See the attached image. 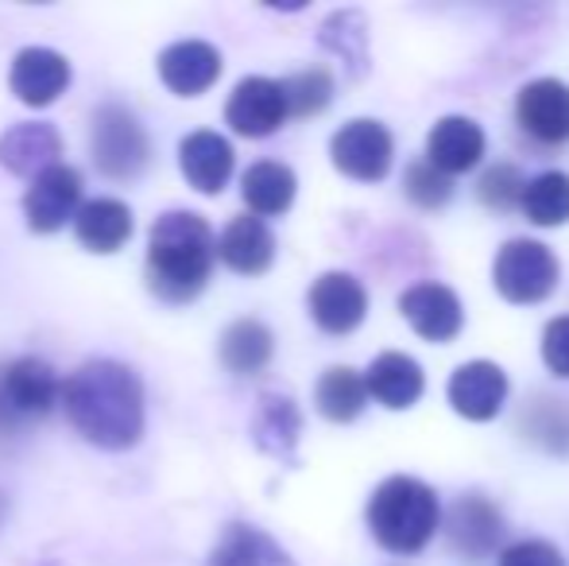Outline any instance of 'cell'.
Returning <instances> with one entry per match:
<instances>
[{
    "mask_svg": "<svg viewBox=\"0 0 569 566\" xmlns=\"http://www.w3.org/2000/svg\"><path fill=\"white\" fill-rule=\"evenodd\" d=\"M322 47L330 54H338L352 75H365L368 67V36H365V16L360 12H333L330 20L322 23Z\"/></svg>",
    "mask_w": 569,
    "mask_h": 566,
    "instance_id": "obj_29",
    "label": "cell"
},
{
    "mask_svg": "<svg viewBox=\"0 0 569 566\" xmlns=\"http://www.w3.org/2000/svg\"><path fill=\"white\" fill-rule=\"evenodd\" d=\"M318 411H322L330 424H352V419L365 411L368 393H365V377L349 365H333V369L322 373L315 388Z\"/></svg>",
    "mask_w": 569,
    "mask_h": 566,
    "instance_id": "obj_27",
    "label": "cell"
},
{
    "mask_svg": "<svg viewBox=\"0 0 569 566\" xmlns=\"http://www.w3.org/2000/svg\"><path fill=\"white\" fill-rule=\"evenodd\" d=\"M442 505L419 477H388L368 500V528L383 552L415 555L435 539Z\"/></svg>",
    "mask_w": 569,
    "mask_h": 566,
    "instance_id": "obj_3",
    "label": "cell"
},
{
    "mask_svg": "<svg viewBox=\"0 0 569 566\" xmlns=\"http://www.w3.org/2000/svg\"><path fill=\"white\" fill-rule=\"evenodd\" d=\"M90 156H93V167H98L106 179H117V182L140 179L151 159L148 129H143L132 109L117 106V101H106V106L93 113V125H90Z\"/></svg>",
    "mask_w": 569,
    "mask_h": 566,
    "instance_id": "obj_4",
    "label": "cell"
},
{
    "mask_svg": "<svg viewBox=\"0 0 569 566\" xmlns=\"http://www.w3.org/2000/svg\"><path fill=\"white\" fill-rule=\"evenodd\" d=\"M82 206V175L70 163H54L36 175L23 195V218L31 234H59L67 221H74Z\"/></svg>",
    "mask_w": 569,
    "mask_h": 566,
    "instance_id": "obj_8",
    "label": "cell"
},
{
    "mask_svg": "<svg viewBox=\"0 0 569 566\" xmlns=\"http://www.w3.org/2000/svg\"><path fill=\"white\" fill-rule=\"evenodd\" d=\"M226 121L232 132L248 140H263L287 121V106H283V90H279L276 78H244L237 82V90L229 93L226 106Z\"/></svg>",
    "mask_w": 569,
    "mask_h": 566,
    "instance_id": "obj_10",
    "label": "cell"
},
{
    "mask_svg": "<svg viewBox=\"0 0 569 566\" xmlns=\"http://www.w3.org/2000/svg\"><path fill=\"white\" fill-rule=\"evenodd\" d=\"M485 159V129L469 117H442L430 129L427 140V163L438 167L442 175H461Z\"/></svg>",
    "mask_w": 569,
    "mask_h": 566,
    "instance_id": "obj_18",
    "label": "cell"
},
{
    "mask_svg": "<svg viewBox=\"0 0 569 566\" xmlns=\"http://www.w3.org/2000/svg\"><path fill=\"white\" fill-rule=\"evenodd\" d=\"M74 234L90 252H117L132 237V210L120 198H90L78 206Z\"/></svg>",
    "mask_w": 569,
    "mask_h": 566,
    "instance_id": "obj_22",
    "label": "cell"
},
{
    "mask_svg": "<svg viewBox=\"0 0 569 566\" xmlns=\"http://www.w3.org/2000/svg\"><path fill=\"white\" fill-rule=\"evenodd\" d=\"M295 190H299V179L287 163H276V159H260L244 171L240 179V195H244L252 218H276V214H287L295 202Z\"/></svg>",
    "mask_w": 569,
    "mask_h": 566,
    "instance_id": "obj_23",
    "label": "cell"
},
{
    "mask_svg": "<svg viewBox=\"0 0 569 566\" xmlns=\"http://www.w3.org/2000/svg\"><path fill=\"white\" fill-rule=\"evenodd\" d=\"M218 257L226 260L232 272L260 276V272H268L271 260H276V234L268 229V221L252 218V214L232 218L218 241Z\"/></svg>",
    "mask_w": 569,
    "mask_h": 566,
    "instance_id": "obj_21",
    "label": "cell"
},
{
    "mask_svg": "<svg viewBox=\"0 0 569 566\" xmlns=\"http://www.w3.org/2000/svg\"><path fill=\"white\" fill-rule=\"evenodd\" d=\"M542 361L555 377L569 380V315L555 318V322L542 330Z\"/></svg>",
    "mask_w": 569,
    "mask_h": 566,
    "instance_id": "obj_33",
    "label": "cell"
},
{
    "mask_svg": "<svg viewBox=\"0 0 569 566\" xmlns=\"http://www.w3.org/2000/svg\"><path fill=\"white\" fill-rule=\"evenodd\" d=\"M310 318L326 334H352L368 315V291L357 276L326 272L310 287Z\"/></svg>",
    "mask_w": 569,
    "mask_h": 566,
    "instance_id": "obj_13",
    "label": "cell"
},
{
    "mask_svg": "<svg viewBox=\"0 0 569 566\" xmlns=\"http://www.w3.org/2000/svg\"><path fill=\"white\" fill-rule=\"evenodd\" d=\"M480 202L492 206V210H511L523 195V179H519L516 167L500 163V167H488L485 179H480Z\"/></svg>",
    "mask_w": 569,
    "mask_h": 566,
    "instance_id": "obj_32",
    "label": "cell"
},
{
    "mask_svg": "<svg viewBox=\"0 0 569 566\" xmlns=\"http://www.w3.org/2000/svg\"><path fill=\"white\" fill-rule=\"evenodd\" d=\"M302 435V416L295 408L291 396L283 393H263L256 404V419H252V438L263 454L271 458H291L295 446Z\"/></svg>",
    "mask_w": 569,
    "mask_h": 566,
    "instance_id": "obj_24",
    "label": "cell"
},
{
    "mask_svg": "<svg viewBox=\"0 0 569 566\" xmlns=\"http://www.w3.org/2000/svg\"><path fill=\"white\" fill-rule=\"evenodd\" d=\"M403 187H407V198H411L415 206H422V210H438V206H446L453 198V179L438 171V167H430L427 159L407 167Z\"/></svg>",
    "mask_w": 569,
    "mask_h": 566,
    "instance_id": "obj_31",
    "label": "cell"
},
{
    "mask_svg": "<svg viewBox=\"0 0 569 566\" xmlns=\"http://www.w3.org/2000/svg\"><path fill=\"white\" fill-rule=\"evenodd\" d=\"M67 86L70 62L67 54L51 51V47H23L12 59V70H8V90L16 93V101H23L31 109L59 101V93H67Z\"/></svg>",
    "mask_w": 569,
    "mask_h": 566,
    "instance_id": "obj_9",
    "label": "cell"
},
{
    "mask_svg": "<svg viewBox=\"0 0 569 566\" xmlns=\"http://www.w3.org/2000/svg\"><path fill=\"white\" fill-rule=\"evenodd\" d=\"M523 214L535 226H566L569 221V175L566 171H542L531 182H523Z\"/></svg>",
    "mask_w": 569,
    "mask_h": 566,
    "instance_id": "obj_28",
    "label": "cell"
},
{
    "mask_svg": "<svg viewBox=\"0 0 569 566\" xmlns=\"http://www.w3.org/2000/svg\"><path fill=\"white\" fill-rule=\"evenodd\" d=\"M446 396H450V408L457 416L485 424V419L500 416L503 400H508V377H503V369L496 361H469L461 369H453Z\"/></svg>",
    "mask_w": 569,
    "mask_h": 566,
    "instance_id": "obj_12",
    "label": "cell"
},
{
    "mask_svg": "<svg viewBox=\"0 0 569 566\" xmlns=\"http://www.w3.org/2000/svg\"><path fill=\"white\" fill-rule=\"evenodd\" d=\"M70 427L101 450H128L143 435V385L136 369L109 357L86 361L62 380L59 396Z\"/></svg>",
    "mask_w": 569,
    "mask_h": 566,
    "instance_id": "obj_1",
    "label": "cell"
},
{
    "mask_svg": "<svg viewBox=\"0 0 569 566\" xmlns=\"http://www.w3.org/2000/svg\"><path fill=\"white\" fill-rule=\"evenodd\" d=\"M218 257V241L202 214L194 210H167L151 221L148 234V276L151 295L163 302H190L206 291Z\"/></svg>",
    "mask_w": 569,
    "mask_h": 566,
    "instance_id": "obj_2",
    "label": "cell"
},
{
    "mask_svg": "<svg viewBox=\"0 0 569 566\" xmlns=\"http://www.w3.org/2000/svg\"><path fill=\"white\" fill-rule=\"evenodd\" d=\"M422 388H427V377H422L419 361L407 354H396V349L380 354L365 373V393L376 396V400L391 411L411 408V404L422 396Z\"/></svg>",
    "mask_w": 569,
    "mask_h": 566,
    "instance_id": "obj_20",
    "label": "cell"
},
{
    "mask_svg": "<svg viewBox=\"0 0 569 566\" xmlns=\"http://www.w3.org/2000/svg\"><path fill=\"white\" fill-rule=\"evenodd\" d=\"M271 354H276V338L260 318H240L221 334V361L237 377H256L260 369H268Z\"/></svg>",
    "mask_w": 569,
    "mask_h": 566,
    "instance_id": "obj_26",
    "label": "cell"
},
{
    "mask_svg": "<svg viewBox=\"0 0 569 566\" xmlns=\"http://www.w3.org/2000/svg\"><path fill=\"white\" fill-rule=\"evenodd\" d=\"M500 566H566V555L547 539H523L500 555Z\"/></svg>",
    "mask_w": 569,
    "mask_h": 566,
    "instance_id": "obj_34",
    "label": "cell"
},
{
    "mask_svg": "<svg viewBox=\"0 0 569 566\" xmlns=\"http://www.w3.org/2000/svg\"><path fill=\"white\" fill-rule=\"evenodd\" d=\"M450 544L465 559H480L488 555L503 536V520L496 513V505L480 493H465L461 500L450 508Z\"/></svg>",
    "mask_w": 569,
    "mask_h": 566,
    "instance_id": "obj_19",
    "label": "cell"
},
{
    "mask_svg": "<svg viewBox=\"0 0 569 566\" xmlns=\"http://www.w3.org/2000/svg\"><path fill=\"white\" fill-rule=\"evenodd\" d=\"M519 129L539 143L569 140V86L558 78H535L516 98Z\"/></svg>",
    "mask_w": 569,
    "mask_h": 566,
    "instance_id": "obj_11",
    "label": "cell"
},
{
    "mask_svg": "<svg viewBox=\"0 0 569 566\" xmlns=\"http://www.w3.org/2000/svg\"><path fill=\"white\" fill-rule=\"evenodd\" d=\"M492 280L508 302H542L558 287V257L531 237H516L496 252Z\"/></svg>",
    "mask_w": 569,
    "mask_h": 566,
    "instance_id": "obj_6",
    "label": "cell"
},
{
    "mask_svg": "<svg viewBox=\"0 0 569 566\" xmlns=\"http://www.w3.org/2000/svg\"><path fill=\"white\" fill-rule=\"evenodd\" d=\"M62 156V137L47 121H23L0 137V167L20 179H36Z\"/></svg>",
    "mask_w": 569,
    "mask_h": 566,
    "instance_id": "obj_16",
    "label": "cell"
},
{
    "mask_svg": "<svg viewBox=\"0 0 569 566\" xmlns=\"http://www.w3.org/2000/svg\"><path fill=\"white\" fill-rule=\"evenodd\" d=\"M206 566H295V559L268 532L252 528V524H229Z\"/></svg>",
    "mask_w": 569,
    "mask_h": 566,
    "instance_id": "obj_25",
    "label": "cell"
},
{
    "mask_svg": "<svg viewBox=\"0 0 569 566\" xmlns=\"http://www.w3.org/2000/svg\"><path fill=\"white\" fill-rule=\"evenodd\" d=\"M399 310L411 322V330L427 341H450L461 334L465 310L461 299L450 291L446 284H415L403 291L399 299Z\"/></svg>",
    "mask_w": 569,
    "mask_h": 566,
    "instance_id": "obj_15",
    "label": "cell"
},
{
    "mask_svg": "<svg viewBox=\"0 0 569 566\" xmlns=\"http://www.w3.org/2000/svg\"><path fill=\"white\" fill-rule=\"evenodd\" d=\"M179 167H182V179L194 190L218 195L232 179V143L221 137V132H210V129L190 132V137L179 143Z\"/></svg>",
    "mask_w": 569,
    "mask_h": 566,
    "instance_id": "obj_17",
    "label": "cell"
},
{
    "mask_svg": "<svg viewBox=\"0 0 569 566\" xmlns=\"http://www.w3.org/2000/svg\"><path fill=\"white\" fill-rule=\"evenodd\" d=\"M159 78L179 98H198L221 78V51L206 39H179L159 54Z\"/></svg>",
    "mask_w": 569,
    "mask_h": 566,
    "instance_id": "obj_14",
    "label": "cell"
},
{
    "mask_svg": "<svg viewBox=\"0 0 569 566\" xmlns=\"http://www.w3.org/2000/svg\"><path fill=\"white\" fill-rule=\"evenodd\" d=\"M391 156H396V140L380 121H349L330 140V159L341 175L357 182H380L391 171Z\"/></svg>",
    "mask_w": 569,
    "mask_h": 566,
    "instance_id": "obj_7",
    "label": "cell"
},
{
    "mask_svg": "<svg viewBox=\"0 0 569 566\" xmlns=\"http://www.w3.org/2000/svg\"><path fill=\"white\" fill-rule=\"evenodd\" d=\"M4 513H8V497L0 493V524H4Z\"/></svg>",
    "mask_w": 569,
    "mask_h": 566,
    "instance_id": "obj_35",
    "label": "cell"
},
{
    "mask_svg": "<svg viewBox=\"0 0 569 566\" xmlns=\"http://www.w3.org/2000/svg\"><path fill=\"white\" fill-rule=\"evenodd\" d=\"M59 396L62 380L43 357H16L12 365H0V435H16L51 416Z\"/></svg>",
    "mask_w": 569,
    "mask_h": 566,
    "instance_id": "obj_5",
    "label": "cell"
},
{
    "mask_svg": "<svg viewBox=\"0 0 569 566\" xmlns=\"http://www.w3.org/2000/svg\"><path fill=\"white\" fill-rule=\"evenodd\" d=\"M279 90H283L287 117H315L333 101V78L326 70H299L279 82Z\"/></svg>",
    "mask_w": 569,
    "mask_h": 566,
    "instance_id": "obj_30",
    "label": "cell"
}]
</instances>
